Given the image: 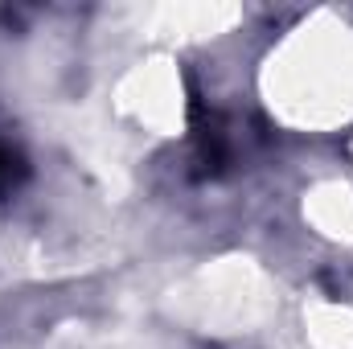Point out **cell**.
<instances>
[{
    "label": "cell",
    "mask_w": 353,
    "mask_h": 349,
    "mask_svg": "<svg viewBox=\"0 0 353 349\" xmlns=\"http://www.w3.org/2000/svg\"><path fill=\"white\" fill-rule=\"evenodd\" d=\"M25 173H29V169H25V157H21L12 144L0 140V193H12V189L25 181Z\"/></svg>",
    "instance_id": "1"
}]
</instances>
